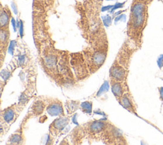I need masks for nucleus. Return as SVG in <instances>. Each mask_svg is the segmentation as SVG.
I'll use <instances>...</instances> for the list:
<instances>
[{"label": "nucleus", "instance_id": "nucleus-22", "mask_svg": "<svg viewBox=\"0 0 163 145\" xmlns=\"http://www.w3.org/2000/svg\"><path fill=\"white\" fill-rule=\"evenodd\" d=\"M12 26H13V29H14V31H16V22H15V20H14L13 18H12Z\"/></svg>", "mask_w": 163, "mask_h": 145}, {"label": "nucleus", "instance_id": "nucleus-23", "mask_svg": "<svg viewBox=\"0 0 163 145\" xmlns=\"http://www.w3.org/2000/svg\"><path fill=\"white\" fill-rule=\"evenodd\" d=\"M5 145H10V144H5Z\"/></svg>", "mask_w": 163, "mask_h": 145}, {"label": "nucleus", "instance_id": "nucleus-5", "mask_svg": "<svg viewBox=\"0 0 163 145\" xmlns=\"http://www.w3.org/2000/svg\"><path fill=\"white\" fill-rule=\"evenodd\" d=\"M46 103V112L51 116H65L64 105L61 100L58 98L49 96H43Z\"/></svg>", "mask_w": 163, "mask_h": 145}, {"label": "nucleus", "instance_id": "nucleus-13", "mask_svg": "<svg viewBox=\"0 0 163 145\" xmlns=\"http://www.w3.org/2000/svg\"><path fill=\"white\" fill-rule=\"evenodd\" d=\"M1 64L3 66L6 53L8 50L10 43V31L9 29H1Z\"/></svg>", "mask_w": 163, "mask_h": 145}, {"label": "nucleus", "instance_id": "nucleus-2", "mask_svg": "<svg viewBox=\"0 0 163 145\" xmlns=\"http://www.w3.org/2000/svg\"><path fill=\"white\" fill-rule=\"evenodd\" d=\"M108 44L107 38H99L81 52L70 53L71 65L78 82L87 79L96 73L107 60Z\"/></svg>", "mask_w": 163, "mask_h": 145}, {"label": "nucleus", "instance_id": "nucleus-9", "mask_svg": "<svg viewBox=\"0 0 163 145\" xmlns=\"http://www.w3.org/2000/svg\"><path fill=\"white\" fill-rule=\"evenodd\" d=\"M128 76V69L120 65L115 61L109 71L110 81H118V82H127Z\"/></svg>", "mask_w": 163, "mask_h": 145}, {"label": "nucleus", "instance_id": "nucleus-21", "mask_svg": "<svg viewBox=\"0 0 163 145\" xmlns=\"http://www.w3.org/2000/svg\"><path fill=\"white\" fill-rule=\"evenodd\" d=\"M159 94H160V99L163 101V87H160L159 88Z\"/></svg>", "mask_w": 163, "mask_h": 145}, {"label": "nucleus", "instance_id": "nucleus-17", "mask_svg": "<svg viewBox=\"0 0 163 145\" xmlns=\"http://www.w3.org/2000/svg\"><path fill=\"white\" fill-rule=\"evenodd\" d=\"M59 145H74L73 143L72 142V141L70 139L69 136L66 137L64 138L61 142H60Z\"/></svg>", "mask_w": 163, "mask_h": 145}, {"label": "nucleus", "instance_id": "nucleus-19", "mask_svg": "<svg viewBox=\"0 0 163 145\" xmlns=\"http://www.w3.org/2000/svg\"><path fill=\"white\" fill-rule=\"evenodd\" d=\"M157 64L159 68H161L163 67V54L160 55L157 59Z\"/></svg>", "mask_w": 163, "mask_h": 145}, {"label": "nucleus", "instance_id": "nucleus-4", "mask_svg": "<svg viewBox=\"0 0 163 145\" xmlns=\"http://www.w3.org/2000/svg\"><path fill=\"white\" fill-rule=\"evenodd\" d=\"M26 106L22 103H14L1 109L0 114L1 136L8 132L10 127L19 117Z\"/></svg>", "mask_w": 163, "mask_h": 145}, {"label": "nucleus", "instance_id": "nucleus-18", "mask_svg": "<svg viewBox=\"0 0 163 145\" xmlns=\"http://www.w3.org/2000/svg\"><path fill=\"white\" fill-rule=\"evenodd\" d=\"M55 140H56V137L50 135V134H48L47 142H46L45 145H54Z\"/></svg>", "mask_w": 163, "mask_h": 145}, {"label": "nucleus", "instance_id": "nucleus-12", "mask_svg": "<svg viewBox=\"0 0 163 145\" xmlns=\"http://www.w3.org/2000/svg\"><path fill=\"white\" fill-rule=\"evenodd\" d=\"M117 102L120 106H122V108L126 109L127 111L134 115H137L136 106L133 101L130 92L126 93L119 100L117 101Z\"/></svg>", "mask_w": 163, "mask_h": 145}, {"label": "nucleus", "instance_id": "nucleus-16", "mask_svg": "<svg viewBox=\"0 0 163 145\" xmlns=\"http://www.w3.org/2000/svg\"><path fill=\"white\" fill-rule=\"evenodd\" d=\"M80 109L84 113L91 114L93 111V102L90 101L84 102L81 103Z\"/></svg>", "mask_w": 163, "mask_h": 145}, {"label": "nucleus", "instance_id": "nucleus-3", "mask_svg": "<svg viewBox=\"0 0 163 145\" xmlns=\"http://www.w3.org/2000/svg\"><path fill=\"white\" fill-rule=\"evenodd\" d=\"M112 122L107 118L91 120L75 127L69 134L74 145H81L84 141H100L106 130Z\"/></svg>", "mask_w": 163, "mask_h": 145}, {"label": "nucleus", "instance_id": "nucleus-1", "mask_svg": "<svg viewBox=\"0 0 163 145\" xmlns=\"http://www.w3.org/2000/svg\"><path fill=\"white\" fill-rule=\"evenodd\" d=\"M41 69L57 85L69 88L78 83L71 65L70 53L58 50L52 43L37 45Z\"/></svg>", "mask_w": 163, "mask_h": 145}, {"label": "nucleus", "instance_id": "nucleus-11", "mask_svg": "<svg viewBox=\"0 0 163 145\" xmlns=\"http://www.w3.org/2000/svg\"><path fill=\"white\" fill-rule=\"evenodd\" d=\"M24 125L21 124L16 131L11 134L6 144L10 145H24L26 143V137L24 134Z\"/></svg>", "mask_w": 163, "mask_h": 145}, {"label": "nucleus", "instance_id": "nucleus-20", "mask_svg": "<svg viewBox=\"0 0 163 145\" xmlns=\"http://www.w3.org/2000/svg\"><path fill=\"white\" fill-rule=\"evenodd\" d=\"M23 24L22 22V21H20V34L21 36H23Z\"/></svg>", "mask_w": 163, "mask_h": 145}, {"label": "nucleus", "instance_id": "nucleus-8", "mask_svg": "<svg viewBox=\"0 0 163 145\" xmlns=\"http://www.w3.org/2000/svg\"><path fill=\"white\" fill-rule=\"evenodd\" d=\"M71 115H66L65 116H59L53 120L48 127V134L54 136L58 137L61 134L66 127L69 125L72 118Z\"/></svg>", "mask_w": 163, "mask_h": 145}, {"label": "nucleus", "instance_id": "nucleus-14", "mask_svg": "<svg viewBox=\"0 0 163 145\" xmlns=\"http://www.w3.org/2000/svg\"><path fill=\"white\" fill-rule=\"evenodd\" d=\"M11 19V12L10 10L3 9V7L1 10V29H9V24Z\"/></svg>", "mask_w": 163, "mask_h": 145}, {"label": "nucleus", "instance_id": "nucleus-15", "mask_svg": "<svg viewBox=\"0 0 163 145\" xmlns=\"http://www.w3.org/2000/svg\"><path fill=\"white\" fill-rule=\"evenodd\" d=\"M80 102L79 101H69L66 102V108L68 115H72L80 107Z\"/></svg>", "mask_w": 163, "mask_h": 145}, {"label": "nucleus", "instance_id": "nucleus-7", "mask_svg": "<svg viewBox=\"0 0 163 145\" xmlns=\"http://www.w3.org/2000/svg\"><path fill=\"white\" fill-rule=\"evenodd\" d=\"M46 111V103L43 96L39 97L35 99L28 109L27 115L22 120L21 124L25 125L26 122L31 118H37L44 113Z\"/></svg>", "mask_w": 163, "mask_h": 145}, {"label": "nucleus", "instance_id": "nucleus-6", "mask_svg": "<svg viewBox=\"0 0 163 145\" xmlns=\"http://www.w3.org/2000/svg\"><path fill=\"white\" fill-rule=\"evenodd\" d=\"M146 5L142 3H136L131 7V22L134 28H140L145 20Z\"/></svg>", "mask_w": 163, "mask_h": 145}, {"label": "nucleus", "instance_id": "nucleus-10", "mask_svg": "<svg viewBox=\"0 0 163 145\" xmlns=\"http://www.w3.org/2000/svg\"><path fill=\"white\" fill-rule=\"evenodd\" d=\"M112 93L118 101L126 93L129 92L127 82H118V81H110Z\"/></svg>", "mask_w": 163, "mask_h": 145}]
</instances>
